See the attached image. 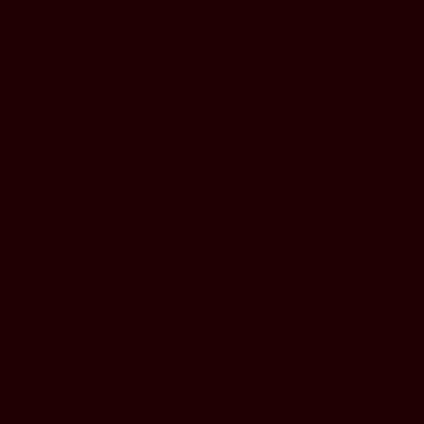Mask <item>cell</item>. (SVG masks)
<instances>
[]
</instances>
